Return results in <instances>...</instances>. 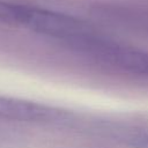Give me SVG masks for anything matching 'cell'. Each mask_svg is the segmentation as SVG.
Here are the masks:
<instances>
[{"instance_id": "cell-1", "label": "cell", "mask_w": 148, "mask_h": 148, "mask_svg": "<svg viewBox=\"0 0 148 148\" xmlns=\"http://www.w3.org/2000/svg\"><path fill=\"white\" fill-rule=\"evenodd\" d=\"M69 114L52 106L7 96H0V120L32 124H64Z\"/></svg>"}]
</instances>
